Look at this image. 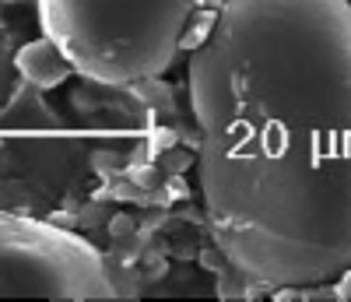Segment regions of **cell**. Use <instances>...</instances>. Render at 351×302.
Returning <instances> with one entry per match:
<instances>
[{"label":"cell","instance_id":"obj_1","mask_svg":"<svg viewBox=\"0 0 351 302\" xmlns=\"http://www.w3.org/2000/svg\"><path fill=\"white\" fill-rule=\"evenodd\" d=\"M211 243L263 288L351 267V4L221 0L190 53Z\"/></svg>","mask_w":351,"mask_h":302},{"label":"cell","instance_id":"obj_2","mask_svg":"<svg viewBox=\"0 0 351 302\" xmlns=\"http://www.w3.org/2000/svg\"><path fill=\"white\" fill-rule=\"evenodd\" d=\"M197 0H39V25L99 84L162 78L183 49Z\"/></svg>","mask_w":351,"mask_h":302},{"label":"cell","instance_id":"obj_3","mask_svg":"<svg viewBox=\"0 0 351 302\" xmlns=\"http://www.w3.org/2000/svg\"><path fill=\"white\" fill-rule=\"evenodd\" d=\"M106 257L88 239L46 222L0 215V299H116Z\"/></svg>","mask_w":351,"mask_h":302},{"label":"cell","instance_id":"obj_4","mask_svg":"<svg viewBox=\"0 0 351 302\" xmlns=\"http://www.w3.org/2000/svg\"><path fill=\"white\" fill-rule=\"evenodd\" d=\"M14 64H18V74L25 84H36L39 92H46V88H56V84H64L74 71V64L67 60V53L56 46L49 36L36 39V43H28L14 53Z\"/></svg>","mask_w":351,"mask_h":302},{"label":"cell","instance_id":"obj_5","mask_svg":"<svg viewBox=\"0 0 351 302\" xmlns=\"http://www.w3.org/2000/svg\"><path fill=\"white\" fill-rule=\"evenodd\" d=\"M18 64H14V56H8L4 49H0V113H4L11 106V99L18 95Z\"/></svg>","mask_w":351,"mask_h":302},{"label":"cell","instance_id":"obj_6","mask_svg":"<svg viewBox=\"0 0 351 302\" xmlns=\"http://www.w3.org/2000/svg\"><path fill=\"white\" fill-rule=\"evenodd\" d=\"M334 288H337V299H341V302H351V267L334 281Z\"/></svg>","mask_w":351,"mask_h":302}]
</instances>
